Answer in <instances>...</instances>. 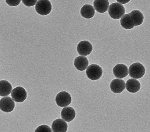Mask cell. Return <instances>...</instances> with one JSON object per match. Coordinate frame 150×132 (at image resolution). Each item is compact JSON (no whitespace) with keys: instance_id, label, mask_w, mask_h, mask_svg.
Returning <instances> with one entry per match:
<instances>
[{"instance_id":"cell-1","label":"cell","mask_w":150,"mask_h":132,"mask_svg":"<svg viewBox=\"0 0 150 132\" xmlns=\"http://www.w3.org/2000/svg\"><path fill=\"white\" fill-rule=\"evenodd\" d=\"M125 8L122 5L118 2L112 3L108 10L109 15L114 19H120L125 13Z\"/></svg>"},{"instance_id":"cell-2","label":"cell","mask_w":150,"mask_h":132,"mask_svg":"<svg viewBox=\"0 0 150 132\" xmlns=\"http://www.w3.org/2000/svg\"><path fill=\"white\" fill-rule=\"evenodd\" d=\"M129 71L130 77L137 79L141 78L144 76L146 70L143 65L139 62H136L129 66Z\"/></svg>"},{"instance_id":"cell-3","label":"cell","mask_w":150,"mask_h":132,"mask_svg":"<svg viewBox=\"0 0 150 132\" xmlns=\"http://www.w3.org/2000/svg\"><path fill=\"white\" fill-rule=\"evenodd\" d=\"M86 74L88 79L92 81H96L100 79L102 77L103 70L99 65L93 64L88 67Z\"/></svg>"},{"instance_id":"cell-4","label":"cell","mask_w":150,"mask_h":132,"mask_svg":"<svg viewBox=\"0 0 150 132\" xmlns=\"http://www.w3.org/2000/svg\"><path fill=\"white\" fill-rule=\"evenodd\" d=\"M52 9L51 3L49 1H38L35 6V10L39 14L46 16L50 14Z\"/></svg>"},{"instance_id":"cell-5","label":"cell","mask_w":150,"mask_h":132,"mask_svg":"<svg viewBox=\"0 0 150 132\" xmlns=\"http://www.w3.org/2000/svg\"><path fill=\"white\" fill-rule=\"evenodd\" d=\"M57 105L60 107H65L71 103V95L66 92H61L57 95L55 99Z\"/></svg>"},{"instance_id":"cell-6","label":"cell","mask_w":150,"mask_h":132,"mask_svg":"<svg viewBox=\"0 0 150 132\" xmlns=\"http://www.w3.org/2000/svg\"><path fill=\"white\" fill-rule=\"evenodd\" d=\"M11 96L15 101L22 103L27 99V92L23 87H17L11 92Z\"/></svg>"},{"instance_id":"cell-7","label":"cell","mask_w":150,"mask_h":132,"mask_svg":"<svg viewBox=\"0 0 150 132\" xmlns=\"http://www.w3.org/2000/svg\"><path fill=\"white\" fill-rule=\"evenodd\" d=\"M15 104L13 99L6 97L1 98L0 100V109L5 113L11 112L14 109Z\"/></svg>"},{"instance_id":"cell-8","label":"cell","mask_w":150,"mask_h":132,"mask_svg":"<svg viewBox=\"0 0 150 132\" xmlns=\"http://www.w3.org/2000/svg\"><path fill=\"white\" fill-rule=\"evenodd\" d=\"M77 50L79 55L86 56L91 54L92 51V45L88 41H82L78 45Z\"/></svg>"},{"instance_id":"cell-9","label":"cell","mask_w":150,"mask_h":132,"mask_svg":"<svg viewBox=\"0 0 150 132\" xmlns=\"http://www.w3.org/2000/svg\"><path fill=\"white\" fill-rule=\"evenodd\" d=\"M113 72L115 77L120 79L124 78L128 75L127 66L122 64H117L114 67Z\"/></svg>"},{"instance_id":"cell-10","label":"cell","mask_w":150,"mask_h":132,"mask_svg":"<svg viewBox=\"0 0 150 132\" xmlns=\"http://www.w3.org/2000/svg\"><path fill=\"white\" fill-rule=\"evenodd\" d=\"M125 82L123 79H115L110 83V88L113 93L119 94L125 89Z\"/></svg>"},{"instance_id":"cell-11","label":"cell","mask_w":150,"mask_h":132,"mask_svg":"<svg viewBox=\"0 0 150 132\" xmlns=\"http://www.w3.org/2000/svg\"><path fill=\"white\" fill-rule=\"evenodd\" d=\"M53 132H66L68 130V124L62 119L55 120L52 124Z\"/></svg>"},{"instance_id":"cell-12","label":"cell","mask_w":150,"mask_h":132,"mask_svg":"<svg viewBox=\"0 0 150 132\" xmlns=\"http://www.w3.org/2000/svg\"><path fill=\"white\" fill-rule=\"evenodd\" d=\"M61 117L67 122H70L74 119L76 116V113L72 107H65L61 111Z\"/></svg>"},{"instance_id":"cell-13","label":"cell","mask_w":150,"mask_h":132,"mask_svg":"<svg viewBox=\"0 0 150 132\" xmlns=\"http://www.w3.org/2000/svg\"><path fill=\"white\" fill-rule=\"evenodd\" d=\"M74 65L78 70L79 71H83L86 70L87 67L88 66V60L85 56H79L75 58Z\"/></svg>"},{"instance_id":"cell-14","label":"cell","mask_w":150,"mask_h":132,"mask_svg":"<svg viewBox=\"0 0 150 132\" xmlns=\"http://www.w3.org/2000/svg\"><path fill=\"white\" fill-rule=\"evenodd\" d=\"M126 89L131 93H135L141 89V83L135 79H129L126 83Z\"/></svg>"},{"instance_id":"cell-15","label":"cell","mask_w":150,"mask_h":132,"mask_svg":"<svg viewBox=\"0 0 150 132\" xmlns=\"http://www.w3.org/2000/svg\"><path fill=\"white\" fill-rule=\"evenodd\" d=\"M120 24L125 29H132L135 27V24L131 14H126L123 16L120 21Z\"/></svg>"},{"instance_id":"cell-16","label":"cell","mask_w":150,"mask_h":132,"mask_svg":"<svg viewBox=\"0 0 150 132\" xmlns=\"http://www.w3.org/2000/svg\"><path fill=\"white\" fill-rule=\"evenodd\" d=\"M13 87L11 84L6 80L0 81V96L6 97L11 93Z\"/></svg>"},{"instance_id":"cell-17","label":"cell","mask_w":150,"mask_h":132,"mask_svg":"<svg viewBox=\"0 0 150 132\" xmlns=\"http://www.w3.org/2000/svg\"><path fill=\"white\" fill-rule=\"evenodd\" d=\"M80 13L83 18L87 19L91 18L95 15V9L91 5H84L81 9Z\"/></svg>"},{"instance_id":"cell-18","label":"cell","mask_w":150,"mask_h":132,"mask_svg":"<svg viewBox=\"0 0 150 132\" xmlns=\"http://www.w3.org/2000/svg\"><path fill=\"white\" fill-rule=\"evenodd\" d=\"M94 6L95 9L98 13H103L106 12L109 6L108 1H95Z\"/></svg>"},{"instance_id":"cell-19","label":"cell","mask_w":150,"mask_h":132,"mask_svg":"<svg viewBox=\"0 0 150 132\" xmlns=\"http://www.w3.org/2000/svg\"><path fill=\"white\" fill-rule=\"evenodd\" d=\"M130 14L132 17L135 26H139L142 23L144 20V16L140 11L133 10L131 11Z\"/></svg>"},{"instance_id":"cell-20","label":"cell","mask_w":150,"mask_h":132,"mask_svg":"<svg viewBox=\"0 0 150 132\" xmlns=\"http://www.w3.org/2000/svg\"><path fill=\"white\" fill-rule=\"evenodd\" d=\"M34 132H52L51 128L47 125H42L36 128Z\"/></svg>"},{"instance_id":"cell-21","label":"cell","mask_w":150,"mask_h":132,"mask_svg":"<svg viewBox=\"0 0 150 132\" xmlns=\"http://www.w3.org/2000/svg\"><path fill=\"white\" fill-rule=\"evenodd\" d=\"M24 4L27 6H33L36 4V3L37 2V1H22Z\"/></svg>"},{"instance_id":"cell-22","label":"cell","mask_w":150,"mask_h":132,"mask_svg":"<svg viewBox=\"0 0 150 132\" xmlns=\"http://www.w3.org/2000/svg\"><path fill=\"white\" fill-rule=\"evenodd\" d=\"M6 2L7 4L10 6H17L21 2V1H6Z\"/></svg>"},{"instance_id":"cell-23","label":"cell","mask_w":150,"mask_h":132,"mask_svg":"<svg viewBox=\"0 0 150 132\" xmlns=\"http://www.w3.org/2000/svg\"><path fill=\"white\" fill-rule=\"evenodd\" d=\"M129 1H125V2H123V1H117V2H120V3H123V4H124V3H127V2H129Z\"/></svg>"}]
</instances>
